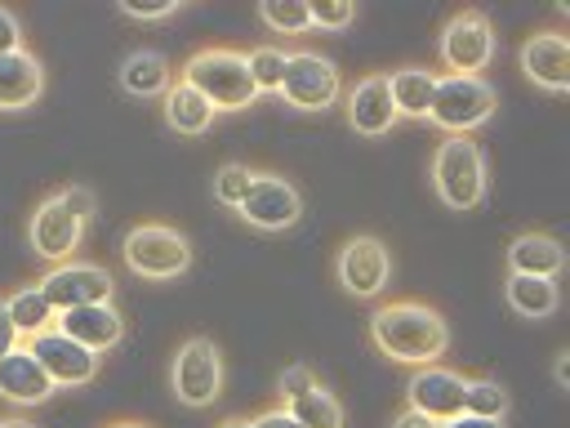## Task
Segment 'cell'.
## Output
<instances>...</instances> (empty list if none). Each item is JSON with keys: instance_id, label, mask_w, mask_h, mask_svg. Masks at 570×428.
Returning <instances> with one entry per match:
<instances>
[{"instance_id": "1", "label": "cell", "mask_w": 570, "mask_h": 428, "mask_svg": "<svg viewBox=\"0 0 570 428\" xmlns=\"http://www.w3.org/2000/svg\"><path fill=\"white\" fill-rule=\"evenodd\" d=\"M370 343L401 366H436L450 348V325L436 308L419 299H396L379 303L370 312Z\"/></svg>"}, {"instance_id": "2", "label": "cell", "mask_w": 570, "mask_h": 428, "mask_svg": "<svg viewBox=\"0 0 570 428\" xmlns=\"http://www.w3.org/2000/svg\"><path fill=\"white\" fill-rule=\"evenodd\" d=\"M94 214H98V201H94V192L85 183H67V187L49 192L36 205L31 223H27V241H31L36 259H45L49 268L76 259V250H80L85 227L94 223Z\"/></svg>"}, {"instance_id": "3", "label": "cell", "mask_w": 570, "mask_h": 428, "mask_svg": "<svg viewBox=\"0 0 570 428\" xmlns=\"http://www.w3.org/2000/svg\"><path fill=\"white\" fill-rule=\"evenodd\" d=\"M432 192L445 210H476L490 192V169H485V152L481 143H472V134H445L432 152Z\"/></svg>"}, {"instance_id": "4", "label": "cell", "mask_w": 570, "mask_h": 428, "mask_svg": "<svg viewBox=\"0 0 570 428\" xmlns=\"http://www.w3.org/2000/svg\"><path fill=\"white\" fill-rule=\"evenodd\" d=\"M178 76H183L191 89H200L214 111H240V107H249V103L258 98V89H254V80H249V62H245V54H236V49H218V45L196 49V54L183 62Z\"/></svg>"}, {"instance_id": "5", "label": "cell", "mask_w": 570, "mask_h": 428, "mask_svg": "<svg viewBox=\"0 0 570 428\" xmlns=\"http://www.w3.org/2000/svg\"><path fill=\"white\" fill-rule=\"evenodd\" d=\"M120 259L138 281H174L191 268V241L169 223H134L120 241Z\"/></svg>"}, {"instance_id": "6", "label": "cell", "mask_w": 570, "mask_h": 428, "mask_svg": "<svg viewBox=\"0 0 570 428\" xmlns=\"http://www.w3.org/2000/svg\"><path fill=\"white\" fill-rule=\"evenodd\" d=\"M494 107H499V94L485 76H436L428 120L445 134H472L494 116Z\"/></svg>"}, {"instance_id": "7", "label": "cell", "mask_w": 570, "mask_h": 428, "mask_svg": "<svg viewBox=\"0 0 570 428\" xmlns=\"http://www.w3.org/2000/svg\"><path fill=\"white\" fill-rule=\"evenodd\" d=\"M169 388L187 410H205L223 397V352L214 339L191 334L187 343H178L174 366H169Z\"/></svg>"}, {"instance_id": "8", "label": "cell", "mask_w": 570, "mask_h": 428, "mask_svg": "<svg viewBox=\"0 0 570 428\" xmlns=\"http://www.w3.org/2000/svg\"><path fill=\"white\" fill-rule=\"evenodd\" d=\"M338 94H343V76L325 54H316V49L285 54V76H281L276 98H285L298 111H330L338 103Z\"/></svg>"}, {"instance_id": "9", "label": "cell", "mask_w": 570, "mask_h": 428, "mask_svg": "<svg viewBox=\"0 0 570 428\" xmlns=\"http://www.w3.org/2000/svg\"><path fill=\"white\" fill-rule=\"evenodd\" d=\"M436 58L450 76H481L494 58V27L481 9H459L441 36H436Z\"/></svg>"}, {"instance_id": "10", "label": "cell", "mask_w": 570, "mask_h": 428, "mask_svg": "<svg viewBox=\"0 0 570 428\" xmlns=\"http://www.w3.org/2000/svg\"><path fill=\"white\" fill-rule=\"evenodd\" d=\"M334 281L352 299H379L392 281V250L370 232L347 236L334 254Z\"/></svg>"}, {"instance_id": "11", "label": "cell", "mask_w": 570, "mask_h": 428, "mask_svg": "<svg viewBox=\"0 0 570 428\" xmlns=\"http://www.w3.org/2000/svg\"><path fill=\"white\" fill-rule=\"evenodd\" d=\"M236 214L258 232H285L303 218V192L276 169H254V183Z\"/></svg>"}, {"instance_id": "12", "label": "cell", "mask_w": 570, "mask_h": 428, "mask_svg": "<svg viewBox=\"0 0 570 428\" xmlns=\"http://www.w3.org/2000/svg\"><path fill=\"white\" fill-rule=\"evenodd\" d=\"M45 299L53 303V312H67V308H85V303H111V272L98 268V263H85V259H67L58 268H49L40 281Z\"/></svg>"}, {"instance_id": "13", "label": "cell", "mask_w": 570, "mask_h": 428, "mask_svg": "<svg viewBox=\"0 0 570 428\" xmlns=\"http://www.w3.org/2000/svg\"><path fill=\"white\" fill-rule=\"evenodd\" d=\"M27 352L45 366V374L53 379V388H85V383H94L98 361H102L98 352H89V348H80L76 339H67L58 325L31 334V339H27Z\"/></svg>"}, {"instance_id": "14", "label": "cell", "mask_w": 570, "mask_h": 428, "mask_svg": "<svg viewBox=\"0 0 570 428\" xmlns=\"http://www.w3.org/2000/svg\"><path fill=\"white\" fill-rule=\"evenodd\" d=\"M521 76L539 85L543 94H566L570 89V40L566 31H534L521 40Z\"/></svg>"}, {"instance_id": "15", "label": "cell", "mask_w": 570, "mask_h": 428, "mask_svg": "<svg viewBox=\"0 0 570 428\" xmlns=\"http://www.w3.org/2000/svg\"><path fill=\"white\" fill-rule=\"evenodd\" d=\"M463 374L459 370H445V366H419L405 383V406L445 424L454 415H463Z\"/></svg>"}, {"instance_id": "16", "label": "cell", "mask_w": 570, "mask_h": 428, "mask_svg": "<svg viewBox=\"0 0 570 428\" xmlns=\"http://www.w3.org/2000/svg\"><path fill=\"white\" fill-rule=\"evenodd\" d=\"M396 120L401 116H396L392 94H387V71H370L347 89V125L361 138H383V134H392Z\"/></svg>"}, {"instance_id": "17", "label": "cell", "mask_w": 570, "mask_h": 428, "mask_svg": "<svg viewBox=\"0 0 570 428\" xmlns=\"http://www.w3.org/2000/svg\"><path fill=\"white\" fill-rule=\"evenodd\" d=\"M58 330L67 339H76L80 348H89V352L102 357L107 348H116L125 339V317L116 312V303H85V308L58 312Z\"/></svg>"}, {"instance_id": "18", "label": "cell", "mask_w": 570, "mask_h": 428, "mask_svg": "<svg viewBox=\"0 0 570 428\" xmlns=\"http://www.w3.org/2000/svg\"><path fill=\"white\" fill-rule=\"evenodd\" d=\"M53 392H58L53 379H49L45 366L27 352V343L13 348L9 357H0V397H4V401H13V406H40V401H49Z\"/></svg>"}, {"instance_id": "19", "label": "cell", "mask_w": 570, "mask_h": 428, "mask_svg": "<svg viewBox=\"0 0 570 428\" xmlns=\"http://www.w3.org/2000/svg\"><path fill=\"white\" fill-rule=\"evenodd\" d=\"M40 94H45V62L31 49L0 54V111L36 107Z\"/></svg>"}, {"instance_id": "20", "label": "cell", "mask_w": 570, "mask_h": 428, "mask_svg": "<svg viewBox=\"0 0 570 428\" xmlns=\"http://www.w3.org/2000/svg\"><path fill=\"white\" fill-rule=\"evenodd\" d=\"M116 80L129 98H165V89L174 85V71H169V58L160 49H134L120 58Z\"/></svg>"}, {"instance_id": "21", "label": "cell", "mask_w": 570, "mask_h": 428, "mask_svg": "<svg viewBox=\"0 0 570 428\" xmlns=\"http://www.w3.org/2000/svg\"><path fill=\"white\" fill-rule=\"evenodd\" d=\"M561 268H566V250H561L557 236H548V232H521V236H512V245H508V272L552 276L557 281Z\"/></svg>"}, {"instance_id": "22", "label": "cell", "mask_w": 570, "mask_h": 428, "mask_svg": "<svg viewBox=\"0 0 570 428\" xmlns=\"http://www.w3.org/2000/svg\"><path fill=\"white\" fill-rule=\"evenodd\" d=\"M160 111H165V125H169L174 134H187V138L205 134V129H209V120H214V107L205 103V94H200V89H191L183 76L165 89Z\"/></svg>"}, {"instance_id": "23", "label": "cell", "mask_w": 570, "mask_h": 428, "mask_svg": "<svg viewBox=\"0 0 570 428\" xmlns=\"http://www.w3.org/2000/svg\"><path fill=\"white\" fill-rule=\"evenodd\" d=\"M503 299H508V308H512L521 321H543V317L557 312L561 290H557L552 276H521V272H508Z\"/></svg>"}, {"instance_id": "24", "label": "cell", "mask_w": 570, "mask_h": 428, "mask_svg": "<svg viewBox=\"0 0 570 428\" xmlns=\"http://www.w3.org/2000/svg\"><path fill=\"white\" fill-rule=\"evenodd\" d=\"M387 94H392L396 116L428 120V107H432V94H436V71H428V67H396V71H387Z\"/></svg>"}, {"instance_id": "25", "label": "cell", "mask_w": 570, "mask_h": 428, "mask_svg": "<svg viewBox=\"0 0 570 428\" xmlns=\"http://www.w3.org/2000/svg\"><path fill=\"white\" fill-rule=\"evenodd\" d=\"M4 303H9V317H13L18 334H22V343H27L31 334H40V330H53V325H58V312H53V303L45 299V290H40V285H22V290H13Z\"/></svg>"}, {"instance_id": "26", "label": "cell", "mask_w": 570, "mask_h": 428, "mask_svg": "<svg viewBox=\"0 0 570 428\" xmlns=\"http://www.w3.org/2000/svg\"><path fill=\"white\" fill-rule=\"evenodd\" d=\"M285 410H289L303 428H343V406H338V397H334L325 383L307 388V392L294 397Z\"/></svg>"}, {"instance_id": "27", "label": "cell", "mask_w": 570, "mask_h": 428, "mask_svg": "<svg viewBox=\"0 0 570 428\" xmlns=\"http://www.w3.org/2000/svg\"><path fill=\"white\" fill-rule=\"evenodd\" d=\"M508 388L499 379H468L463 383V415H481V419H508Z\"/></svg>"}, {"instance_id": "28", "label": "cell", "mask_w": 570, "mask_h": 428, "mask_svg": "<svg viewBox=\"0 0 570 428\" xmlns=\"http://www.w3.org/2000/svg\"><path fill=\"white\" fill-rule=\"evenodd\" d=\"M258 18H263V27L276 31V36H307V31H312L307 0H263V4H258Z\"/></svg>"}, {"instance_id": "29", "label": "cell", "mask_w": 570, "mask_h": 428, "mask_svg": "<svg viewBox=\"0 0 570 428\" xmlns=\"http://www.w3.org/2000/svg\"><path fill=\"white\" fill-rule=\"evenodd\" d=\"M245 62H249V80H254L258 94H276V89H281V76H285V49H276V45H258V49L245 54Z\"/></svg>"}, {"instance_id": "30", "label": "cell", "mask_w": 570, "mask_h": 428, "mask_svg": "<svg viewBox=\"0 0 570 428\" xmlns=\"http://www.w3.org/2000/svg\"><path fill=\"white\" fill-rule=\"evenodd\" d=\"M249 183H254V169L240 165V160H227V165H218V174H214V201L227 205V210H240Z\"/></svg>"}, {"instance_id": "31", "label": "cell", "mask_w": 570, "mask_h": 428, "mask_svg": "<svg viewBox=\"0 0 570 428\" xmlns=\"http://www.w3.org/2000/svg\"><path fill=\"white\" fill-rule=\"evenodd\" d=\"M307 13H312V27H321V31H347L356 22L352 0H316V4H307Z\"/></svg>"}, {"instance_id": "32", "label": "cell", "mask_w": 570, "mask_h": 428, "mask_svg": "<svg viewBox=\"0 0 570 428\" xmlns=\"http://www.w3.org/2000/svg\"><path fill=\"white\" fill-rule=\"evenodd\" d=\"M307 388H316V374H312V366H307V361L285 366V370H281V379H276V397H281V406H289V401H294V397H303Z\"/></svg>"}, {"instance_id": "33", "label": "cell", "mask_w": 570, "mask_h": 428, "mask_svg": "<svg viewBox=\"0 0 570 428\" xmlns=\"http://www.w3.org/2000/svg\"><path fill=\"white\" fill-rule=\"evenodd\" d=\"M183 9V0H160V4H138V0H120V13L134 22H165Z\"/></svg>"}, {"instance_id": "34", "label": "cell", "mask_w": 570, "mask_h": 428, "mask_svg": "<svg viewBox=\"0 0 570 428\" xmlns=\"http://www.w3.org/2000/svg\"><path fill=\"white\" fill-rule=\"evenodd\" d=\"M18 49H27L22 45V22H18L13 9L0 4V54H18Z\"/></svg>"}, {"instance_id": "35", "label": "cell", "mask_w": 570, "mask_h": 428, "mask_svg": "<svg viewBox=\"0 0 570 428\" xmlns=\"http://www.w3.org/2000/svg\"><path fill=\"white\" fill-rule=\"evenodd\" d=\"M13 348H22V334H18L13 317H9V303L0 299V357H9Z\"/></svg>"}, {"instance_id": "36", "label": "cell", "mask_w": 570, "mask_h": 428, "mask_svg": "<svg viewBox=\"0 0 570 428\" xmlns=\"http://www.w3.org/2000/svg\"><path fill=\"white\" fill-rule=\"evenodd\" d=\"M249 428H303L285 406H276V410H263L258 419H249Z\"/></svg>"}, {"instance_id": "37", "label": "cell", "mask_w": 570, "mask_h": 428, "mask_svg": "<svg viewBox=\"0 0 570 428\" xmlns=\"http://www.w3.org/2000/svg\"><path fill=\"white\" fill-rule=\"evenodd\" d=\"M392 428H441V424H436V419H428V415H419V410H410V406H405V410H401V415H396V419H392Z\"/></svg>"}, {"instance_id": "38", "label": "cell", "mask_w": 570, "mask_h": 428, "mask_svg": "<svg viewBox=\"0 0 570 428\" xmlns=\"http://www.w3.org/2000/svg\"><path fill=\"white\" fill-rule=\"evenodd\" d=\"M441 428H503V419H481V415H454Z\"/></svg>"}, {"instance_id": "39", "label": "cell", "mask_w": 570, "mask_h": 428, "mask_svg": "<svg viewBox=\"0 0 570 428\" xmlns=\"http://www.w3.org/2000/svg\"><path fill=\"white\" fill-rule=\"evenodd\" d=\"M552 379H557V388L570 383V352H557V361H552Z\"/></svg>"}, {"instance_id": "40", "label": "cell", "mask_w": 570, "mask_h": 428, "mask_svg": "<svg viewBox=\"0 0 570 428\" xmlns=\"http://www.w3.org/2000/svg\"><path fill=\"white\" fill-rule=\"evenodd\" d=\"M0 428H36V424L22 419V415H9V419H0Z\"/></svg>"}, {"instance_id": "41", "label": "cell", "mask_w": 570, "mask_h": 428, "mask_svg": "<svg viewBox=\"0 0 570 428\" xmlns=\"http://www.w3.org/2000/svg\"><path fill=\"white\" fill-rule=\"evenodd\" d=\"M218 428H249V419H240V415H232V419H223Z\"/></svg>"}, {"instance_id": "42", "label": "cell", "mask_w": 570, "mask_h": 428, "mask_svg": "<svg viewBox=\"0 0 570 428\" xmlns=\"http://www.w3.org/2000/svg\"><path fill=\"white\" fill-rule=\"evenodd\" d=\"M107 428H147V424H134V419H125V424H107Z\"/></svg>"}]
</instances>
